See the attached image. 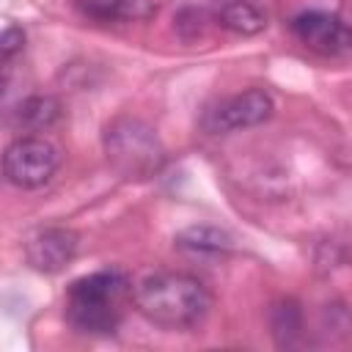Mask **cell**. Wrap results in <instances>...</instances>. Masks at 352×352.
Returning <instances> with one entry per match:
<instances>
[{"mask_svg": "<svg viewBox=\"0 0 352 352\" xmlns=\"http://www.w3.org/2000/svg\"><path fill=\"white\" fill-rule=\"evenodd\" d=\"M132 302L151 324L165 330H190L204 324L212 311L209 289L190 272H151L132 289Z\"/></svg>", "mask_w": 352, "mask_h": 352, "instance_id": "obj_1", "label": "cell"}, {"mask_svg": "<svg viewBox=\"0 0 352 352\" xmlns=\"http://www.w3.org/2000/svg\"><path fill=\"white\" fill-rule=\"evenodd\" d=\"M126 278L118 270L77 278L66 292V322L85 336H110L121 322V294Z\"/></svg>", "mask_w": 352, "mask_h": 352, "instance_id": "obj_2", "label": "cell"}, {"mask_svg": "<svg viewBox=\"0 0 352 352\" xmlns=\"http://www.w3.org/2000/svg\"><path fill=\"white\" fill-rule=\"evenodd\" d=\"M110 168L124 179L154 176L165 162V148L154 126L135 116H116L102 135Z\"/></svg>", "mask_w": 352, "mask_h": 352, "instance_id": "obj_3", "label": "cell"}, {"mask_svg": "<svg viewBox=\"0 0 352 352\" xmlns=\"http://www.w3.org/2000/svg\"><path fill=\"white\" fill-rule=\"evenodd\" d=\"M60 168V151L41 135H22L16 138L3 154V173L8 184L19 190H38L44 187Z\"/></svg>", "mask_w": 352, "mask_h": 352, "instance_id": "obj_4", "label": "cell"}, {"mask_svg": "<svg viewBox=\"0 0 352 352\" xmlns=\"http://www.w3.org/2000/svg\"><path fill=\"white\" fill-rule=\"evenodd\" d=\"M272 110H275V102L267 91L248 88V91L226 96L214 107H209L204 116V129L212 135H228V132L250 129V126L270 121Z\"/></svg>", "mask_w": 352, "mask_h": 352, "instance_id": "obj_5", "label": "cell"}, {"mask_svg": "<svg viewBox=\"0 0 352 352\" xmlns=\"http://www.w3.org/2000/svg\"><path fill=\"white\" fill-rule=\"evenodd\" d=\"M294 36L316 55L336 58L352 50V25L330 11H302L292 19Z\"/></svg>", "mask_w": 352, "mask_h": 352, "instance_id": "obj_6", "label": "cell"}, {"mask_svg": "<svg viewBox=\"0 0 352 352\" xmlns=\"http://www.w3.org/2000/svg\"><path fill=\"white\" fill-rule=\"evenodd\" d=\"M77 248H80L77 231H72L66 226H50V228L36 231L28 239L25 258L36 272L52 275V272H60L77 256Z\"/></svg>", "mask_w": 352, "mask_h": 352, "instance_id": "obj_7", "label": "cell"}, {"mask_svg": "<svg viewBox=\"0 0 352 352\" xmlns=\"http://www.w3.org/2000/svg\"><path fill=\"white\" fill-rule=\"evenodd\" d=\"M63 116V104L50 94H33L22 99L11 113V126L19 132H47L52 129Z\"/></svg>", "mask_w": 352, "mask_h": 352, "instance_id": "obj_8", "label": "cell"}, {"mask_svg": "<svg viewBox=\"0 0 352 352\" xmlns=\"http://www.w3.org/2000/svg\"><path fill=\"white\" fill-rule=\"evenodd\" d=\"M212 19L239 36H256L267 28V14L253 0H214Z\"/></svg>", "mask_w": 352, "mask_h": 352, "instance_id": "obj_9", "label": "cell"}, {"mask_svg": "<svg viewBox=\"0 0 352 352\" xmlns=\"http://www.w3.org/2000/svg\"><path fill=\"white\" fill-rule=\"evenodd\" d=\"M267 319H270V333H272V338L280 349H289V346L300 344L302 330H305V316H302V308H300L297 300H292V297L275 300L270 305Z\"/></svg>", "mask_w": 352, "mask_h": 352, "instance_id": "obj_10", "label": "cell"}, {"mask_svg": "<svg viewBox=\"0 0 352 352\" xmlns=\"http://www.w3.org/2000/svg\"><path fill=\"white\" fill-rule=\"evenodd\" d=\"M176 248L192 253V256H223L234 248V236L217 226H187L176 234Z\"/></svg>", "mask_w": 352, "mask_h": 352, "instance_id": "obj_11", "label": "cell"}, {"mask_svg": "<svg viewBox=\"0 0 352 352\" xmlns=\"http://www.w3.org/2000/svg\"><path fill=\"white\" fill-rule=\"evenodd\" d=\"M25 47V30L19 25H6L3 30V38H0V55H3V63H8L16 52H22Z\"/></svg>", "mask_w": 352, "mask_h": 352, "instance_id": "obj_12", "label": "cell"}]
</instances>
